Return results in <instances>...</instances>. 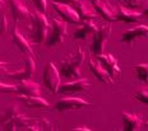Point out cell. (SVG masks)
<instances>
[{
	"mask_svg": "<svg viewBox=\"0 0 148 131\" xmlns=\"http://www.w3.org/2000/svg\"><path fill=\"white\" fill-rule=\"evenodd\" d=\"M86 60V52L82 47H77L74 52L68 55L60 64V73L64 78L74 80L81 77V68Z\"/></svg>",
	"mask_w": 148,
	"mask_h": 131,
	"instance_id": "cell-1",
	"label": "cell"
},
{
	"mask_svg": "<svg viewBox=\"0 0 148 131\" xmlns=\"http://www.w3.org/2000/svg\"><path fill=\"white\" fill-rule=\"evenodd\" d=\"M31 22H32V37L33 43H42L47 41L49 32H50L51 23H49L45 13L40 10H33L31 13Z\"/></svg>",
	"mask_w": 148,
	"mask_h": 131,
	"instance_id": "cell-2",
	"label": "cell"
},
{
	"mask_svg": "<svg viewBox=\"0 0 148 131\" xmlns=\"http://www.w3.org/2000/svg\"><path fill=\"white\" fill-rule=\"evenodd\" d=\"M68 35V22L63 18H52L51 19V27L47 37V45L51 47L61 43Z\"/></svg>",
	"mask_w": 148,
	"mask_h": 131,
	"instance_id": "cell-3",
	"label": "cell"
},
{
	"mask_svg": "<svg viewBox=\"0 0 148 131\" xmlns=\"http://www.w3.org/2000/svg\"><path fill=\"white\" fill-rule=\"evenodd\" d=\"M44 84L50 92H59L61 85V73L54 62H47L44 70Z\"/></svg>",
	"mask_w": 148,
	"mask_h": 131,
	"instance_id": "cell-4",
	"label": "cell"
},
{
	"mask_svg": "<svg viewBox=\"0 0 148 131\" xmlns=\"http://www.w3.org/2000/svg\"><path fill=\"white\" fill-rule=\"evenodd\" d=\"M111 32H112V28H111V26H109V24L101 26L98 28L97 33L92 38V45H91V50L96 55H100L103 52L107 41H109V38L111 36Z\"/></svg>",
	"mask_w": 148,
	"mask_h": 131,
	"instance_id": "cell-5",
	"label": "cell"
},
{
	"mask_svg": "<svg viewBox=\"0 0 148 131\" xmlns=\"http://www.w3.org/2000/svg\"><path fill=\"white\" fill-rule=\"evenodd\" d=\"M92 103L88 102V100L79 98V97H68V98H63L59 99L55 105L58 111L60 112H66V111H78V109H83L91 107Z\"/></svg>",
	"mask_w": 148,
	"mask_h": 131,
	"instance_id": "cell-6",
	"label": "cell"
},
{
	"mask_svg": "<svg viewBox=\"0 0 148 131\" xmlns=\"http://www.w3.org/2000/svg\"><path fill=\"white\" fill-rule=\"evenodd\" d=\"M124 130L126 131H139L144 126H148V121L146 122V117L138 113H130V112H123L121 113Z\"/></svg>",
	"mask_w": 148,
	"mask_h": 131,
	"instance_id": "cell-7",
	"label": "cell"
},
{
	"mask_svg": "<svg viewBox=\"0 0 148 131\" xmlns=\"http://www.w3.org/2000/svg\"><path fill=\"white\" fill-rule=\"evenodd\" d=\"M97 59L102 62V65L107 69V71L110 73V75L112 77L114 81H119L121 79V69H120L118 59L111 54H100L97 55Z\"/></svg>",
	"mask_w": 148,
	"mask_h": 131,
	"instance_id": "cell-8",
	"label": "cell"
},
{
	"mask_svg": "<svg viewBox=\"0 0 148 131\" xmlns=\"http://www.w3.org/2000/svg\"><path fill=\"white\" fill-rule=\"evenodd\" d=\"M54 9L58 12V14L63 18L64 20H66L68 23H79L81 22V17H79L78 12L75 10V8L72 7L70 4H64V3L54 1L52 3Z\"/></svg>",
	"mask_w": 148,
	"mask_h": 131,
	"instance_id": "cell-9",
	"label": "cell"
},
{
	"mask_svg": "<svg viewBox=\"0 0 148 131\" xmlns=\"http://www.w3.org/2000/svg\"><path fill=\"white\" fill-rule=\"evenodd\" d=\"M147 37H148V26H146V24H139V26H135L134 28L126 29V31L123 33V37L120 38V42L133 45L134 41H137V39L147 38Z\"/></svg>",
	"mask_w": 148,
	"mask_h": 131,
	"instance_id": "cell-10",
	"label": "cell"
},
{
	"mask_svg": "<svg viewBox=\"0 0 148 131\" xmlns=\"http://www.w3.org/2000/svg\"><path fill=\"white\" fill-rule=\"evenodd\" d=\"M88 69L91 70V73L96 77L100 81L106 84H110L114 81L112 77L110 75V73L107 71V69L102 65V62L98 59H91L88 61Z\"/></svg>",
	"mask_w": 148,
	"mask_h": 131,
	"instance_id": "cell-11",
	"label": "cell"
},
{
	"mask_svg": "<svg viewBox=\"0 0 148 131\" xmlns=\"http://www.w3.org/2000/svg\"><path fill=\"white\" fill-rule=\"evenodd\" d=\"M36 71V62L33 60V57L31 55H27L24 59V68L22 70L13 73H8V75L10 78L15 79V80H26V79H31L33 74Z\"/></svg>",
	"mask_w": 148,
	"mask_h": 131,
	"instance_id": "cell-12",
	"label": "cell"
},
{
	"mask_svg": "<svg viewBox=\"0 0 148 131\" xmlns=\"http://www.w3.org/2000/svg\"><path fill=\"white\" fill-rule=\"evenodd\" d=\"M98 28H100V27L97 26V23L95 22L93 19L83 20L82 26L78 27V28L74 31L72 37L74 39H86V38H88L89 36H92V37H93V36L97 33Z\"/></svg>",
	"mask_w": 148,
	"mask_h": 131,
	"instance_id": "cell-13",
	"label": "cell"
},
{
	"mask_svg": "<svg viewBox=\"0 0 148 131\" xmlns=\"http://www.w3.org/2000/svg\"><path fill=\"white\" fill-rule=\"evenodd\" d=\"M91 88V81L86 78H79L70 80L68 83L60 85L59 93H77V92H86Z\"/></svg>",
	"mask_w": 148,
	"mask_h": 131,
	"instance_id": "cell-14",
	"label": "cell"
},
{
	"mask_svg": "<svg viewBox=\"0 0 148 131\" xmlns=\"http://www.w3.org/2000/svg\"><path fill=\"white\" fill-rule=\"evenodd\" d=\"M92 5L96 9L97 13L100 14L103 19H106L107 22L116 20V14H118V12H115V9L111 7L109 0H92Z\"/></svg>",
	"mask_w": 148,
	"mask_h": 131,
	"instance_id": "cell-15",
	"label": "cell"
},
{
	"mask_svg": "<svg viewBox=\"0 0 148 131\" xmlns=\"http://www.w3.org/2000/svg\"><path fill=\"white\" fill-rule=\"evenodd\" d=\"M12 39H13V43L17 46V48L19 51H22V52L26 55L33 56V50H32V47H31L29 42L26 39V37H24L22 35V32L18 29L17 26H14L13 32H12Z\"/></svg>",
	"mask_w": 148,
	"mask_h": 131,
	"instance_id": "cell-16",
	"label": "cell"
},
{
	"mask_svg": "<svg viewBox=\"0 0 148 131\" xmlns=\"http://www.w3.org/2000/svg\"><path fill=\"white\" fill-rule=\"evenodd\" d=\"M9 8H10L14 20H24L28 18V16H31L22 0H9Z\"/></svg>",
	"mask_w": 148,
	"mask_h": 131,
	"instance_id": "cell-17",
	"label": "cell"
},
{
	"mask_svg": "<svg viewBox=\"0 0 148 131\" xmlns=\"http://www.w3.org/2000/svg\"><path fill=\"white\" fill-rule=\"evenodd\" d=\"M142 17H143V13L120 7L118 9V14H116V20H121V22L125 23H134L140 20Z\"/></svg>",
	"mask_w": 148,
	"mask_h": 131,
	"instance_id": "cell-18",
	"label": "cell"
},
{
	"mask_svg": "<svg viewBox=\"0 0 148 131\" xmlns=\"http://www.w3.org/2000/svg\"><path fill=\"white\" fill-rule=\"evenodd\" d=\"M18 92L22 96H40V85L32 81L31 79H26V80H19V84L17 85Z\"/></svg>",
	"mask_w": 148,
	"mask_h": 131,
	"instance_id": "cell-19",
	"label": "cell"
},
{
	"mask_svg": "<svg viewBox=\"0 0 148 131\" xmlns=\"http://www.w3.org/2000/svg\"><path fill=\"white\" fill-rule=\"evenodd\" d=\"M74 8L78 12L82 22L83 20H87V19H93V18L96 17V14H95V12H93V8H92V5L89 4L87 0H78V1L74 4Z\"/></svg>",
	"mask_w": 148,
	"mask_h": 131,
	"instance_id": "cell-20",
	"label": "cell"
},
{
	"mask_svg": "<svg viewBox=\"0 0 148 131\" xmlns=\"http://www.w3.org/2000/svg\"><path fill=\"white\" fill-rule=\"evenodd\" d=\"M23 103L27 106L28 108H50V103L46 99H44L40 96H23L22 97Z\"/></svg>",
	"mask_w": 148,
	"mask_h": 131,
	"instance_id": "cell-21",
	"label": "cell"
},
{
	"mask_svg": "<svg viewBox=\"0 0 148 131\" xmlns=\"http://www.w3.org/2000/svg\"><path fill=\"white\" fill-rule=\"evenodd\" d=\"M134 70L138 79L143 83L148 84V64H138V65H135Z\"/></svg>",
	"mask_w": 148,
	"mask_h": 131,
	"instance_id": "cell-22",
	"label": "cell"
},
{
	"mask_svg": "<svg viewBox=\"0 0 148 131\" xmlns=\"http://www.w3.org/2000/svg\"><path fill=\"white\" fill-rule=\"evenodd\" d=\"M134 98L137 100H139L140 103L148 106V89H140L134 94Z\"/></svg>",
	"mask_w": 148,
	"mask_h": 131,
	"instance_id": "cell-23",
	"label": "cell"
},
{
	"mask_svg": "<svg viewBox=\"0 0 148 131\" xmlns=\"http://www.w3.org/2000/svg\"><path fill=\"white\" fill-rule=\"evenodd\" d=\"M29 1H32L37 8V10L42 12V13H45L46 9H47V1L46 0H29Z\"/></svg>",
	"mask_w": 148,
	"mask_h": 131,
	"instance_id": "cell-24",
	"label": "cell"
},
{
	"mask_svg": "<svg viewBox=\"0 0 148 131\" xmlns=\"http://www.w3.org/2000/svg\"><path fill=\"white\" fill-rule=\"evenodd\" d=\"M123 1L132 8H139L142 5H146L148 3V0H123Z\"/></svg>",
	"mask_w": 148,
	"mask_h": 131,
	"instance_id": "cell-25",
	"label": "cell"
},
{
	"mask_svg": "<svg viewBox=\"0 0 148 131\" xmlns=\"http://www.w3.org/2000/svg\"><path fill=\"white\" fill-rule=\"evenodd\" d=\"M0 89H1L3 93H8V92H18L17 85H10V84H5L1 83L0 84Z\"/></svg>",
	"mask_w": 148,
	"mask_h": 131,
	"instance_id": "cell-26",
	"label": "cell"
},
{
	"mask_svg": "<svg viewBox=\"0 0 148 131\" xmlns=\"http://www.w3.org/2000/svg\"><path fill=\"white\" fill-rule=\"evenodd\" d=\"M8 28V20H7V16L3 14L1 16V22H0V33H5Z\"/></svg>",
	"mask_w": 148,
	"mask_h": 131,
	"instance_id": "cell-27",
	"label": "cell"
},
{
	"mask_svg": "<svg viewBox=\"0 0 148 131\" xmlns=\"http://www.w3.org/2000/svg\"><path fill=\"white\" fill-rule=\"evenodd\" d=\"M37 121H38V125H40V127H41V130H51V124L47 120L42 118V120H37Z\"/></svg>",
	"mask_w": 148,
	"mask_h": 131,
	"instance_id": "cell-28",
	"label": "cell"
},
{
	"mask_svg": "<svg viewBox=\"0 0 148 131\" xmlns=\"http://www.w3.org/2000/svg\"><path fill=\"white\" fill-rule=\"evenodd\" d=\"M54 1H59V3H64V4H70V5H74L78 0H54Z\"/></svg>",
	"mask_w": 148,
	"mask_h": 131,
	"instance_id": "cell-29",
	"label": "cell"
},
{
	"mask_svg": "<svg viewBox=\"0 0 148 131\" xmlns=\"http://www.w3.org/2000/svg\"><path fill=\"white\" fill-rule=\"evenodd\" d=\"M82 130L91 131V129H88V127H86V126H83V127H77V129H73V131H82Z\"/></svg>",
	"mask_w": 148,
	"mask_h": 131,
	"instance_id": "cell-30",
	"label": "cell"
},
{
	"mask_svg": "<svg viewBox=\"0 0 148 131\" xmlns=\"http://www.w3.org/2000/svg\"><path fill=\"white\" fill-rule=\"evenodd\" d=\"M143 16L148 18V8H147V9H144V12H143Z\"/></svg>",
	"mask_w": 148,
	"mask_h": 131,
	"instance_id": "cell-31",
	"label": "cell"
}]
</instances>
